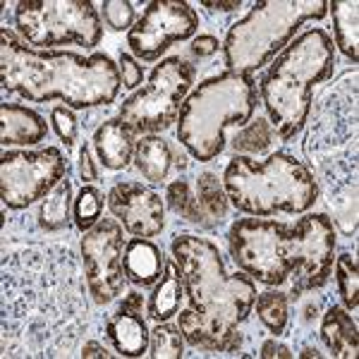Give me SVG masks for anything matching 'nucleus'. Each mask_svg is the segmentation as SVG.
Wrapping results in <instances>:
<instances>
[{"label":"nucleus","instance_id":"nucleus-1","mask_svg":"<svg viewBox=\"0 0 359 359\" xmlns=\"http://www.w3.org/2000/svg\"><path fill=\"white\" fill-rule=\"evenodd\" d=\"M84 266L65 245H32L0 264L3 357H69L89 328Z\"/></svg>","mask_w":359,"mask_h":359},{"label":"nucleus","instance_id":"nucleus-2","mask_svg":"<svg viewBox=\"0 0 359 359\" xmlns=\"http://www.w3.org/2000/svg\"><path fill=\"white\" fill-rule=\"evenodd\" d=\"M335 242V228L326 213H304L294 223L237 218L228 233L237 269L266 287L290 285L285 292L290 302L328 283Z\"/></svg>","mask_w":359,"mask_h":359},{"label":"nucleus","instance_id":"nucleus-3","mask_svg":"<svg viewBox=\"0 0 359 359\" xmlns=\"http://www.w3.org/2000/svg\"><path fill=\"white\" fill-rule=\"evenodd\" d=\"M172 259L182 271L189 309L177 314V328L192 347L206 352H240V326L257 302V285L247 273L225 271L221 249L199 235H175Z\"/></svg>","mask_w":359,"mask_h":359},{"label":"nucleus","instance_id":"nucleus-4","mask_svg":"<svg viewBox=\"0 0 359 359\" xmlns=\"http://www.w3.org/2000/svg\"><path fill=\"white\" fill-rule=\"evenodd\" d=\"M0 84L5 94L32 103L62 101L72 111L108 108L120 91V67L106 53L79 55L69 50H36L0 29Z\"/></svg>","mask_w":359,"mask_h":359},{"label":"nucleus","instance_id":"nucleus-5","mask_svg":"<svg viewBox=\"0 0 359 359\" xmlns=\"http://www.w3.org/2000/svg\"><path fill=\"white\" fill-rule=\"evenodd\" d=\"M304 156L318 192L323 189L333 228L357 235V69L328 89L306 118Z\"/></svg>","mask_w":359,"mask_h":359},{"label":"nucleus","instance_id":"nucleus-6","mask_svg":"<svg viewBox=\"0 0 359 359\" xmlns=\"http://www.w3.org/2000/svg\"><path fill=\"white\" fill-rule=\"evenodd\" d=\"M335 46L323 29H306L269 62L259 79L266 118L280 142L302 135L314 86L333 77Z\"/></svg>","mask_w":359,"mask_h":359},{"label":"nucleus","instance_id":"nucleus-7","mask_svg":"<svg viewBox=\"0 0 359 359\" xmlns=\"http://www.w3.org/2000/svg\"><path fill=\"white\" fill-rule=\"evenodd\" d=\"M259 106L252 74L221 72L204 79L184 98L177 115V142L199 163H208L225 149V130L245 127Z\"/></svg>","mask_w":359,"mask_h":359},{"label":"nucleus","instance_id":"nucleus-8","mask_svg":"<svg viewBox=\"0 0 359 359\" xmlns=\"http://www.w3.org/2000/svg\"><path fill=\"white\" fill-rule=\"evenodd\" d=\"M223 187L230 204L254 218L306 213L318 201L311 170L287 154H273L266 161L235 154L223 172Z\"/></svg>","mask_w":359,"mask_h":359},{"label":"nucleus","instance_id":"nucleus-9","mask_svg":"<svg viewBox=\"0 0 359 359\" xmlns=\"http://www.w3.org/2000/svg\"><path fill=\"white\" fill-rule=\"evenodd\" d=\"M328 15V0H264L228 29L221 43L228 72L252 74L269 65L309 20Z\"/></svg>","mask_w":359,"mask_h":359},{"label":"nucleus","instance_id":"nucleus-10","mask_svg":"<svg viewBox=\"0 0 359 359\" xmlns=\"http://www.w3.org/2000/svg\"><path fill=\"white\" fill-rule=\"evenodd\" d=\"M22 41L36 50L77 43L86 50L103 39L101 15L89 0H22L15 8Z\"/></svg>","mask_w":359,"mask_h":359},{"label":"nucleus","instance_id":"nucleus-11","mask_svg":"<svg viewBox=\"0 0 359 359\" xmlns=\"http://www.w3.org/2000/svg\"><path fill=\"white\" fill-rule=\"evenodd\" d=\"M194 67L184 57L172 55L161 60L149 74V84L120 103L118 118L135 135H158L177 123L180 108L192 91Z\"/></svg>","mask_w":359,"mask_h":359},{"label":"nucleus","instance_id":"nucleus-12","mask_svg":"<svg viewBox=\"0 0 359 359\" xmlns=\"http://www.w3.org/2000/svg\"><path fill=\"white\" fill-rule=\"evenodd\" d=\"M67 175V158L57 147H46L39 151H8L5 149L0 158L3 206L22 211L36 204Z\"/></svg>","mask_w":359,"mask_h":359},{"label":"nucleus","instance_id":"nucleus-13","mask_svg":"<svg viewBox=\"0 0 359 359\" xmlns=\"http://www.w3.org/2000/svg\"><path fill=\"white\" fill-rule=\"evenodd\" d=\"M125 228L115 218H101L82 235L79 254H82L86 287L98 306L115 302L125 292Z\"/></svg>","mask_w":359,"mask_h":359},{"label":"nucleus","instance_id":"nucleus-14","mask_svg":"<svg viewBox=\"0 0 359 359\" xmlns=\"http://www.w3.org/2000/svg\"><path fill=\"white\" fill-rule=\"evenodd\" d=\"M199 32V15L189 3L177 0H151L135 27L127 32V46L132 55L144 62H154L177 41H187Z\"/></svg>","mask_w":359,"mask_h":359},{"label":"nucleus","instance_id":"nucleus-15","mask_svg":"<svg viewBox=\"0 0 359 359\" xmlns=\"http://www.w3.org/2000/svg\"><path fill=\"white\" fill-rule=\"evenodd\" d=\"M108 208L125 233L132 237H156L165 228V199L142 182H118L106 194Z\"/></svg>","mask_w":359,"mask_h":359},{"label":"nucleus","instance_id":"nucleus-16","mask_svg":"<svg viewBox=\"0 0 359 359\" xmlns=\"http://www.w3.org/2000/svg\"><path fill=\"white\" fill-rule=\"evenodd\" d=\"M142 309L144 297L132 290L123 297L118 309L108 314L106 321H103V333H106L108 343L115 347L120 357H142L149 350L151 331L147 328Z\"/></svg>","mask_w":359,"mask_h":359},{"label":"nucleus","instance_id":"nucleus-17","mask_svg":"<svg viewBox=\"0 0 359 359\" xmlns=\"http://www.w3.org/2000/svg\"><path fill=\"white\" fill-rule=\"evenodd\" d=\"M135 130L120 118H108L94 132V149L98 161L108 170H123L135 158Z\"/></svg>","mask_w":359,"mask_h":359},{"label":"nucleus","instance_id":"nucleus-18","mask_svg":"<svg viewBox=\"0 0 359 359\" xmlns=\"http://www.w3.org/2000/svg\"><path fill=\"white\" fill-rule=\"evenodd\" d=\"M0 123H3V135L0 142L3 147H36L48 137V125L36 111L20 103H0Z\"/></svg>","mask_w":359,"mask_h":359},{"label":"nucleus","instance_id":"nucleus-19","mask_svg":"<svg viewBox=\"0 0 359 359\" xmlns=\"http://www.w3.org/2000/svg\"><path fill=\"white\" fill-rule=\"evenodd\" d=\"M125 273L127 283L137 287H154L156 280L163 273L165 257L158 245H154L147 237H135L125 245Z\"/></svg>","mask_w":359,"mask_h":359},{"label":"nucleus","instance_id":"nucleus-20","mask_svg":"<svg viewBox=\"0 0 359 359\" xmlns=\"http://www.w3.org/2000/svg\"><path fill=\"white\" fill-rule=\"evenodd\" d=\"M321 340L335 359H355L359 350L357 321L340 304H331L321 321Z\"/></svg>","mask_w":359,"mask_h":359},{"label":"nucleus","instance_id":"nucleus-21","mask_svg":"<svg viewBox=\"0 0 359 359\" xmlns=\"http://www.w3.org/2000/svg\"><path fill=\"white\" fill-rule=\"evenodd\" d=\"M135 165L144 180L163 184L175 168V149L158 135H144L135 147Z\"/></svg>","mask_w":359,"mask_h":359},{"label":"nucleus","instance_id":"nucleus-22","mask_svg":"<svg viewBox=\"0 0 359 359\" xmlns=\"http://www.w3.org/2000/svg\"><path fill=\"white\" fill-rule=\"evenodd\" d=\"M184 297V283H182V271L175 259H165L163 273L156 280L154 292L149 297V316L156 323L168 321L177 314L180 302Z\"/></svg>","mask_w":359,"mask_h":359},{"label":"nucleus","instance_id":"nucleus-23","mask_svg":"<svg viewBox=\"0 0 359 359\" xmlns=\"http://www.w3.org/2000/svg\"><path fill=\"white\" fill-rule=\"evenodd\" d=\"M72 206V180L67 175L39 201L36 216H34L36 218V228L41 233H62V230H67L74 221Z\"/></svg>","mask_w":359,"mask_h":359},{"label":"nucleus","instance_id":"nucleus-24","mask_svg":"<svg viewBox=\"0 0 359 359\" xmlns=\"http://www.w3.org/2000/svg\"><path fill=\"white\" fill-rule=\"evenodd\" d=\"M328 13L333 17L335 46L352 65L359 62V3L357 0H331Z\"/></svg>","mask_w":359,"mask_h":359},{"label":"nucleus","instance_id":"nucleus-25","mask_svg":"<svg viewBox=\"0 0 359 359\" xmlns=\"http://www.w3.org/2000/svg\"><path fill=\"white\" fill-rule=\"evenodd\" d=\"M196 201H199L201 213L206 218V228H216L228 216L230 199L225 194L223 180H218V175H213V172H201L196 177Z\"/></svg>","mask_w":359,"mask_h":359},{"label":"nucleus","instance_id":"nucleus-26","mask_svg":"<svg viewBox=\"0 0 359 359\" xmlns=\"http://www.w3.org/2000/svg\"><path fill=\"white\" fill-rule=\"evenodd\" d=\"M257 316L266 326V331L273 333V338H280L287 331V321H290V299L283 290H269L257 294Z\"/></svg>","mask_w":359,"mask_h":359},{"label":"nucleus","instance_id":"nucleus-27","mask_svg":"<svg viewBox=\"0 0 359 359\" xmlns=\"http://www.w3.org/2000/svg\"><path fill=\"white\" fill-rule=\"evenodd\" d=\"M276 139V132L271 127L269 118L257 115L254 120H249L245 127L235 130V135L230 137V147L235 149L237 156H249V154H264L266 149H271Z\"/></svg>","mask_w":359,"mask_h":359},{"label":"nucleus","instance_id":"nucleus-28","mask_svg":"<svg viewBox=\"0 0 359 359\" xmlns=\"http://www.w3.org/2000/svg\"><path fill=\"white\" fill-rule=\"evenodd\" d=\"M165 204L170 206V211L182 218L184 223L206 228V218H204V213H201V206H199V201H196V192L192 189L187 177H177L168 184Z\"/></svg>","mask_w":359,"mask_h":359},{"label":"nucleus","instance_id":"nucleus-29","mask_svg":"<svg viewBox=\"0 0 359 359\" xmlns=\"http://www.w3.org/2000/svg\"><path fill=\"white\" fill-rule=\"evenodd\" d=\"M335 283L338 292L343 297V304L347 311H357L359 306V269L357 257L350 252H340L335 257Z\"/></svg>","mask_w":359,"mask_h":359},{"label":"nucleus","instance_id":"nucleus-30","mask_svg":"<svg viewBox=\"0 0 359 359\" xmlns=\"http://www.w3.org/2000/svg\"><path fill=\"white\" fill-rule=\"evenodd\" d=\"M106 196L98 187H91V184H84L79 189L77 199H74V206H72V218H74V225H77L82 233L91 230L94 225L101 221V213H103V206H106Z\"/></svg>","mask_w":359,"mask_h":359},{"label":"nucleus","instance_id":"nucleus-31","mask_svg":"<svg viewBox=\"0 0 359 359\" xmlns=\"http://www.w3.org/2000/svg\"><path fill=\"white\" fill-rule=\"evenodd\" d=\"M149 355L156 359H180L184 357V338L177 326L161 321L149 335Z\"/></svg>","mask_w":359,"mask_h":359},{"label":"nucleus","instance_id":"nucleus-32","mask_svg":"<svg viewBox=\"0 0 359 359\" xmlns=\"http://www.w3.org/2000/svg\"><path fill=\"white\" fill-rule=\"evenodd\" d=\"M101 15L103 22L115 32H130L135 27V8L127 0H103Z\"/></svg>","mask_w":359,"mask_h":359},{"label":"nucleus","instance_id":"nucleus-33","mask_svg":"<svg viewBox=\"0 0 359 359\" xmlns=\"http://www.w3.org/2000/svg\"><path fill=\"white\" fill-rule=\"evenodd\" d=\"M50 123H53L55 135L65 142V147H74L79 135V120L77 115L72 113V108L67 106H55L50 111Z\"/></svg>","mask_w":359,"mask_h":359},{"label":"nucleus","instance_id":"nucleus-34","mask_svg":"<svg viewBox=\"0 0 359 359\" xmlns=\"http://www.w3.org/2000/svg\"><path fill=\"white\" fill-rule=\"evenodd\" d=\"M118 67L120 72H123V86L125 89H137L139 84H142L144 79V67L137 62L135 55L130 53H120V60H118Z\"/></svg>","mask_w":359,"mask_h":359},{"label":"nucleus","instance_id":"nucleus-35","mask_svg":"<svg viewBox=\"0 0 359 359\" xmlns=\"http://www.w3.org/2000/svg\"><path fill=\"white\" fill-rule=\"evenodd\" d=\"M79 180H82L84 184H89V182H96L98 180V168L94 163V156H91V149H89V144L84 142V147L79 149Z\"/></svg>","mask_w":359,"mask_h":359},{"label":"nucleus","instance_id":"nucleus-36","mask_svg":"<svg viewBox=\"0 0 359 359\" xmlns=\"http://www.w3.org/2000/svg\"><path fill=\"white\" fill-rule=\"evenodd\" d=\"M189 48H192V53L196 57H208V55H216L218 53V48H221V41H218L213 34H199Z\"/></svg>","mask_w":359,"mask_h":359},{"label":"nucleus","instance_id":"nucleus-37","mask_svg":"<svg viewBox=\"0 0 359 359\" xmlns=\"http://www.w3.org/2000/svg\"><path fill=\"white\" fill-rule=\"evenodd\" d=\"M259 357H264V359H271V357H294V352L287 345H283V343H278L276 338H271V340H266V343L262 345V350H259Z\"/></svg>","mask_w":359,"mask_h":359},{"label":"nucleus","instance_id":"nucleus-38","mask_svg":"<svg viewBox=\"0 0 359 359\" xmlns=\"http://www.w3.org/2000/svg\"><path fill=\"white\" fill-rule=\"evenodd\" d=\"M84 359H91V357H106V359H113V357H120L118 352H111L106 345H101L98 340H89V343L82 345V352H79Z\"/></svg>","mask_w":359,"mask_h":359},{"label":"nucleus","instance_id":"nucleus-39","mask_svg":"<svg viewBox=\"0 0 359 359\" xmlns=\"http://www.w3.org/2000/svg\"><path fill=\"white\" fill-rule=\"evenodd\" d=\"M201 8L211 10V13H233V10L242 8V3L240 0H230V3H211V0H204Z\"/></svg>","mask_w":359,"mask_h":359},{"label":"nucleus","instance_id":"nucleus-40","mask_svg":"<svg viewBox=\"0 0 359 359\" xmlns=\"http://www.w3.org/2000/svg\"><path fill=\"white\" fill-rule=\"evenodd\" d=\"M302 314H304V321H316V318H318V302H314V299H311V302H306Z\"/></svg>","mask_w":359,"mask_h":359},{"label":"nucleus","instance_id":"nucleus-41","mask_svg":"<svg viewBox=\"0 0 359 359\" xmlns=\"http://www.w3.org/2000/svg\"><path fill=\"white\" fill-rule=\"evenodd\" d=\"M299 357H323V352H318V347L314 345V347H311V345H306V347H302V352H299Z\"/></svg>","mask_w":359,"mask_h":359}]
</instances>
